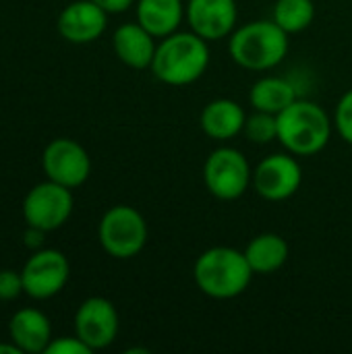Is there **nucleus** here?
I'll return each mask as SVG.
<instances>
[{"label": "nucleus", "mask_w": 352, "mask_h": 354, "mask_svg": "<svg viewBox=\"0 0 352 354\" xmlns=\"http://www.w3.org/2000/svg\"><path fill=\"white\" fill-rule=\"evenodd\" d=\"M193 278L203 295L226 301L249 288L253 270L243 251L232 247H212L197 257Z\"/></svg>", "instance_id": "f03ea898"}, {"label": "nucleus", "mask_w": 352, "mask_h": 354, "mask_svg": "<svg viewBox=\"0 0 352 354\" xmlns=\"http://www.w3.org/2000/svg\"><path fill=\"white\" fill-rule=\"evenodd\" d=\"M23 290V276L15 270H0V301H12Z\"/></svg>", "instance_id": "5701e85b"}, {"label": "nucleus", "mask_w": 352, "mask_h": 354, "mask_svg": "<svg viewBox=\"0 0 352 354\" xmlns=\"http://www.w3.org/2000/svg\"><path fill=\"white\" fill-rule=\"evenodd\" d=\"M245 120H247V114L241 108V104L228 97L212 100L201 110V116H199L201 131L210 139H216V141H228L237 137L239 133H243Z\"/></svg>", "instance_id": "dca6fc26"}, {"label": "nucleus", "mask_w": 352, "mask_h": 354, "mask_svg": "<svg viewBox=\"0 0 352 354\" xmlns=\"http://www.w3.org/2000/svg\"><path fill=\"white\" fill-rule=\"evenodd\" d=\"M303 183V170L297 158L272 153L253 170V189L266 201L290 199Z\"/></svg>", "instance_id": "9d476101"}, {"label": "nucleus", "mask_w": 352, "mask_h": 354, "mask_svg": "<svg viewBox=\"0 0 352 354\" xmlns=\"http://www.w3.org/2000/svg\"><path fill=\"white\" fill-rule=\"evenodd\" d=\"M253 274L268 276L278 272L288 259V243L274 232L257 234L243 251Z\"/></svg>", "instance_id": "a211bd4d"}, {"label": "nucleus", "mask_w": 352, "mask_h": 354, "mask_svg": "<svg viewBox=\"0 0 352 354\" xmlns=\"http://www.w3.org/2000/svg\"><path fill=\"white\" fill-rule=\"evenodd\" d=\"M0 353L4 354H21V351H19V346L12 342V344H0Z\"/></svg>", "instance_id": "a878e982"}, {"label": "nucleus", "mask_w": 352, "mask_h": 354, "mask_svg": "<svg viewBox=\"0 0 352 354\" xmlns=\"http://www.w3.org/2000/svg\"><path fill=\"white\" fill-rule=\"evenodd\" d=\"M185 17L191 31L214 41L228 37L234 31L239 8L237 0H189Z\"/></svg>", "instance_id": "f8f14e48"}, {"label": "nucleus", "mask_w": 352, "mask_h": 354, "mask_svg": "<svg viewBox=\"0 0 352 354\" xmlns=\"http://www.w3.org/2000/svg\"><path fill=\"white\" fill-rule=\"evenodd\" d=\"M203 180L207 191L222 201L243 197L253 183V172L247 158L234 147L214 149L203 166Z\"/></svg>", "instance_id": "423d86ee"}, {"label": "nucleus", "mask_w": 352, "mask_h": 354, "mask_svg": "<svg viewBox=\"0 0 352 354\" xmlns=\"http://www.w3.org/2000/svg\"><path fill=\"white\" fill-rule=\"evenodd\" d=\"M75 334L91 348H108L118 336V311L104 297L85 299L75 313Z\"/></svg>", "instance_id": "9b49d317"}, {"label": "nucleus", "mask_w": 352, "mask_h": 354, "mask_svg": "<svg viewBox=\"0 0 352 354\" xmlns=\"http://www.w3.org/2000/svg\"><path fill=\"white\" fill-rule=\"evenodd\" d=\"M93 353L79 336L75 338H52V342L48 344L46 354H89Z\"/></svg>", "instance_id": "b1692460"}, {"label": "nucleus", "mask_w": 352, "mask_h": 354, "mask_svg": "<svg viewBox=\"0 0 352 354\" xmlns=\"http://www.w3.org/2000/svg\"><path fill=\"white\" fill-rule=\"evenodd\" d=\"M334 127H336L338 135L352 145V89L340 97V102L336 106Z\"/></svg>", "instance_id": "4be33fe9"}, {"label": "nucleus", "mask_w": 352, "mask_h": 354, "mask_svg": "<svg viewBox=\"0 0 352 354\" xmlns=\"http://www.w3.org/2000/svg\"><path fill=\"white\" fill-rule=\"evenodd\" d=\"M332 137V120L315 102L295 100L278 114V141L293 156H315Z\"/></svg>", "instance_id": "7ed1b4c3"}, {"label": "nucleus", "mask_w": 352, "mask_h": 354, "mask_svg": "<svg viewBox=\"0 0 352 354\" xmlns=\"http://www.w3.org/2000/svg\"><path fill=\"white\" fill-rule=\"evenodd\" d=\"M100 245L114 259L139 255L147 243V224L131 205H114L100 220Z\"/></svg>", "instance_id": "39448f33"}, {"label": "nucleus", "mask_w": 352, "mask_h": 354, "mask_svg": "<svg viewBox=\"0 0 352 354\" xmlns=\"http://www.w3.org/2000/svg\"><path fill=\"white\" fill-rule=\"evenodd\" d=\"M315 19L313 0H276L274 23L280 25L288 35L305 31Z\"/></svg>", "instance_id": "aec40b11"}, {"label": "nucleus", "mask_w": 352, "mask_h": 354, "mask_svg": "<svg viewBox=\"0 0 352 354\" xmlns=\"http://www.w3.org/2000/svg\"><path fill=\"white\" fill-rule=\"evenodd\" d=\"M21 276L25 295L35 301H46L66 286L71 266L64 253L56 249H39L25 261Z\"/></svg>", "instance_id": "6e6552de"}, {"label": "nucleus", "mask_w": 352, "mask_h": 354, "mask_svg": "<svg viewBox=\"0 0 352 354\" xmlns=\"http://www.w3.org/2000/svg\"><path fill=\"white\" fill-rule=\"evenodd\" d=\"M108 25V12L93 0H75L58 17V33L71 44L95 41Z\"/></svg>", "instance_id": "ddd939ff"}, {"label": "nucleus", "mask_w": 352, "mask_h": 354, "mask_svg": "<svg viewBox=\"0 0 352 354\" xmlns=\"http://www.w3.org/2000/svg\"><path fill=\"white\" fill-rule=\"evenodd\" d=\"M210 64L207 39L195 31H174L156 48L151 73L166 85H191L203 77Z\"/></svg>", "instance_id": "f257e3e1"}, {"label": "nucleus", "mask_w": 352, "mask_h": 354, "mask_svg": "<svg viewBox=\"0 0 352 354\" xmlns=\"http://www.w3.org/2000/svg\"><path fill=\"white\" fill-rule=\"evenodd\" d=\"M41 166L48 180L64 185L68 189L81 187L91 174V160L83 145L73 139H54L48 143L41 156Z\"/></svg>", "instance_id": "1a4fd4ad"}, {"label": "nucleus", "mask_w": 352, "mask_h": 354, "mask_svg": "<svg viewBox=\"0 0 352 354\" xmlns=\"http://www.w3.org/2000/svg\"><path fill=\"white\" fill-rule=\"evenodd\" d=\"M228 52L247 71H270L288 54V33L272 21H253L230 33Z\"/></svg>", "instance_id": "20e7f679"}, {"label": "nucleus", "mask_w": 352, "mask_h": 354, "mask_svg": "<svg viewBox=\"0 0 352 354\" xmlns=\"http://www.w3.org/2000/svg\"><path fill=\"white\" fill-rule=\"evenodd\" d=\"M10 340L19 346L21 353L37 354L46 353L52 342V326L50 319L39 309H19L8 324Z\"/></svg>", "instance_id": "2eb2a0df"}, {"label": "nucleus", "mask_w": 352, "mask_h": 354, "mask_svg": "<svg viewBox=\"0 0 352 354\" xmlns=\"http://www.w3.org/2000/svg\"><path fill=\"white\" fill-rule=\"evenodd\" d=\"M98 6H102L108 15H116V12H124L133 6L135 0H93Z\"/></svg>", "instance_id": "393cba45"}, {"label": "nucleus", "mask_w": 352, "mask_h": 354, "mask_svg": "<svg viewBox=\"0 0 352 354\" xmlns=\"http://www.w3.org/2000/svg\"><path fill=\"white\" fill-rule=\"evenodd\" d=\"M243 131L249 137V141H253L257 145H266V143L278 139V116L270 114V112L255 110L251 116H247Z\"/></svg>", "instance_id": "412c9836"}, {"label": "nucleus", "mask_w": 352, "mask_h": 354, "mask_svg": "<svg viewBox=\"0 0 352 354\" xmlns=\"http://www.w3.org/2000/svg\"><path fill=\"white\" fill-rule=\"evenodd\" d=\"M297 97V87L282 77H263L253 83L249 91V102L255 110L270 112V114H280L286 110Z\"/></svg>", "instance_id": "6ab92c4d"}, {"label": "nucleus", "mask_w": 352, "mask_h": 354, "mask_svg": "<svg viewBox=\"0 0 352 354\" xmlns=\"http://www.w3.org/2000/svg\"><path fill=\"white\" fill-rule=\"evenodd\" d=\"M185 10L183 0H137V23L154 37H166L178 29Z\"/></svg>", "instance_id": "f3484780"}, {"label": "nucleus", "mask_w": 352, "mask_h": 354, "mask_svg": "<svg viewBox=\"0 0 352 354\" xmlns=\"http://www.w3.org/2000/svg\"><path fill=\"white\" fill-rule=\"evenodd\" d=\"M156 37L141 23H124L112 35V46L120 62L143 71L151 66L156 56Z\"/></svg>", "instance_id": "4468645a"}, {"label": "nucleus", "mask_w": 352, "mask_h": 354, "mask_svg": "<svg viewBox=\"0 0 352 354\" xmlns=\"http://www.w3.org/2000/svg\"><path fill=\"white\" fill-rule=\"evenodd\" d=\"M73 214V193L54 180L35 185L23 199V218L31 230L50 232L66 224Z\"/></svg>", "instance_id": "0eeeda50"}]
</instances>
